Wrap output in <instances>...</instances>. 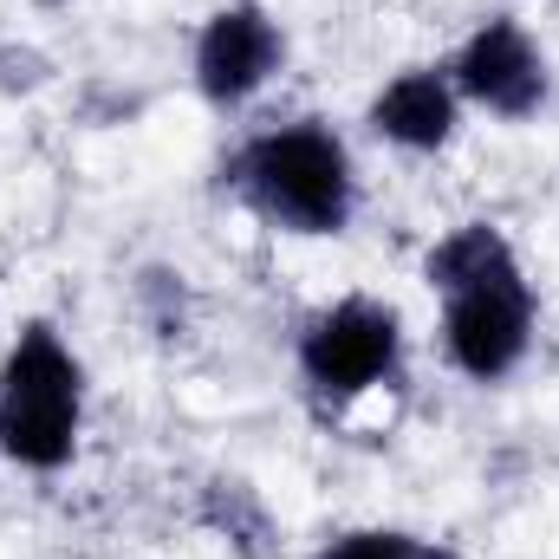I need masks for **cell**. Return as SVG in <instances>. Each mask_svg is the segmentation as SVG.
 Returning <instances> with one entry per match:
<instances>
[{
    "label": "cell",
    "instance_id": "cell-9",
    "mask_svg": "<svg viewBox=\"0 0 559 559\" xmlns=\"http://www.w3.org/2000/svg\"><path fill=\"white\" fill-rule=\"evenodd\" d=\"M514 267H521V254H514L508 228L481 215V222H455L449 235L429 241V254H423V286L442 299V293H462V286L514 274Z\"/></svg>",
    "mask_w": 559,
    "mask_h": 559
},
{
    "label": "cell",
    "instance_id": "cell-1",
    "mask_svg": "<svg viewBox=\"0 0 559 559\" xmlns=\"http://www.w3.org/2000/svg\"><path fill=\"white\" fill-rule=\"evenodd\" d=\"M222 182L235 189L248 215H261L274 235H299V241H338L358 215L352 143L325 118H293V124L241 138L235 156L222 163Z\"/></svg>",
    "mask_w": 559,
    "mask_h": 559
},
{
    "label": "cell",
    "instance_id": "cell-10",
    "mask_svg": "<svg viewBox=\"0 0 559 559\" xmlns=\"http://www.w3.org/2000/svg\"><path fill=\"white\" fill-rule=\"evenodd\" d=\"M131 306H138V319L150 325L156 345L189 338V280H182V267H143L131 280Z\"/></svg>",
    "mask_w": 559,
    "mask_h": 559
},
{
    "label": "cell",
    "instance_id": "cell-4",
    "mask_svg": "<svg viewBox=\"0 0 559 559\" xmlns=\"http://www.w3.org/2000/svg\"><path fill=\"white\" fill-rule=\"evenodd\" d=\"M534 332H540V293H534L527 267L462 286V293H442L436 338H442L449 371H462L468 384H508L527 365Z\"/></svg>",
    "mask_w": 559,
    "mask_h": 559
},
{
    "label": "cell",
    "instance_id": "cell-8",
    "mask_svg": "<svg viewBox=\"0 0 559 559\" xmlns=\"http://www.w3.org/2000/svg\"><path fill=\"white\" fill-rule=\"evenodd\" d=\"M195 527L215 534L235 559H280V521L267 495L241 475H209L195 495Z\"/></svg>",
    "mask_w": 559,
    "mask_h": 559
},
{
    "label": "cell",
    "instance_id": "cell-6",
    "mask_svg": "<svg viewBox=\"0 0 559 559\" xmlns=\"http://www.w3.org/2000/svg\"><path fill=\"white\" fill-rule=\"evenodd\" d=\"M286 72V26L267 0H228L202 20L189 46V85L215 111L254 105L267 85Z\"/></svg>",
    "mask_w": 559,
    "mask_h": 559
},
{
    "label": "cell",
    "instance_id": "cell-7",
    "mask_svg": "<svg viewBox=\"0 0 559 559\" xmlns=\"http://www.w3.org/2000/svg\"><path fill=\"white\" fill-rule=\"evenodd\" d=\"M462 111H468V105H462L449 66H404V72H391V79L371 92L365 124H371L378 143H391V150H404V156H436V150L455 143Z\"/></svg>",
    "mask_w": 559,
    "mask_h": 559
},
{
    "label": "cell",
    "instance_id": "cell-5",
    "mask_svg": "<svg viewBox=\"0 0 559 559\" xmlns=\"http://www.w3.org/2000/svg\"><path fill=\"white\" fill-rule=\"evenodd\" d=\"M449 79L462 92V105L488 111L495 124H527L547 111L554 98V66L540 52V39L514 20V13H488L449 59Z\"/></svg>",
    "mask_w": 559,
    "mask_h": 559
},
{
    "label": "cell",
    "instance_id": "cell-2",
    "mask_svg": "<svg viewBox=\"0 0 559 559\" xmlns=\"http://www.w3.org/2000/svg\"><path fill=\"white\" fill-rule=\"evenodd\" d=\"M85 436V358L52 319H26L0 352V455L26 475H59Z\"/></svg>",
    "mask_w": 559,
    "mask_h": 559
},
{
    "label": "cell",
    "instance_id": "cell-11",
    "mask_svg": "<svg viewBox=\"0 0 559 559\" xmlns=\"http://www.w3.org/2000/svg\"><path fill=\"white\" fill-rule=\"evenodd\" d=\"M312 559H455V554L423 540V534H404V527H345V534L319 540Z\"/></svg>",
    "mask_w": 559,
    "mask_h": 559
},
{
    "label": "cell",
    "instance_id": "cell-3",
    "mask_svg": "<svg viewBox=\"0 0 559 559\" xmlns=\"http://www.w3.org/2000/svg\"><path fill=\"white\" fill-rule=\"evenodd\" d=\"M404 358H411L404 312L378 293H345V299L319 306L299 325V345H293L299 384L325 411H352V404L391 391L404 378Z\"/></svg>",
    "mask_w": 559,
    "mask_h": 559
}]
</instances>
